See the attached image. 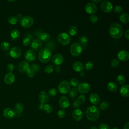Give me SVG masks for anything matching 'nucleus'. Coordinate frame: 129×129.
Returning <instances> with one entry per match:
<instances>
[{"label":"nucleus","mask_w":129,"mask_h":129,"mask_svg":"<svg viewBox=\"0 0 129 129\" xmlns=\"http://www.w3.org/2000/svg\"><path fill=\"white\" fill-rule=\"evenodd\" d=\"M55 72H56V73H59V72H60V71H61V68H60L59 66H56V67H55Z\"/></svg>","instance_id":"nucleus-54"},{"label":"nucleus","mask_w":129,"mask_h":129,"mask_svg":"<svg viewBox=\"0 0 129 129\" xmlns=\"http://www.w3.org/2000/svg\"><path fill=\"white\" fill-rule=\"evenodd\" d=\"M30 69V65L26 61H21L18 66V70L21 73H25Z\"/></svg>","instance_id":"nucleus-20"},{"label":"nucleus","mask_w":129,"mask_h":129,"mask_svg":"<svg viewBox=\"0 0 129 129\" xmlns=\"http://www.w3.org/2000/svg\"><path fill=\"white\" fill-rule=\"evenodd\" d=\"M85 97L84 95H80L79 96V97H78L77 101L79 103V104H83L85 101Z\"/></svg>","instance_id":"nucleus-46"},{"label":"nucleus","mask_w":129,"mask_h":129,"mask_svg":"<svg viewBox=\"0 0 129 129\" xmlns=\"http://www.w3.org/2000/svg\"><path fill=\"white\" fill-rule=\"evenodd\" d=\"M22 54V51L20 48L19 47H12L10 51V55L14 58H19Z\"/></svg>","instance_id":"nucleus-17"},{"label":"nucleus","mask_w":129,"mask_h":129,"mask_svg":"<svg viewBox=\"0 0 129 129\" xmlns=\"http://www.w3.org/2000/svg\"><path fill=\"white\" fill-rule=\"evenodd\" d=\"M80 104H79V103L77 100L75 101L73 103V107L74 108H75L76 109L78 108L80 106Z\"/></svg>","instance_id":"nucleus-52"},{"label":"nucleus","mask_w":129,"mask_h":129,"mask_svg":"<svg viewBox=\"0 0 129 129\" xmlns=\"http://www.w3.org/2000/svg\"><path fill=\"white\" fill-rule=\"evenodd\" d=\"M78 91L81 94L88 93L90 90V85L86 82H82L78 85Z\"/></svg>","instance_id":"nucleus-9"},{"label":"nucleus","mask_w":129,"mask_h":129,"mask_svg":"<svg viewBox=\"0 0 129 129\" xmlns=\"http://www.w3.org/2000/svg\"><path fill=\"white\" fill-rule=\"evenodd\" d=\"M26 74H27V76L29 78H33L35 76V72L31 69H29L26 72Z\"/></svg>","instance_id":"nucleus-47"},{"label":"nucleus","mask_w":129,"mask_h":129,"mask_svg":"<svg viewBox=\"0 0 129 129\" xmlns=\"http://www.w3.org/2000/svg\"><path fill=\"white\" fill-rule=\"evenodd\" d=\"M89 20L92 23H95L98 22V18L97 16L94 15H92L89 17Z\"/></svg>","instance_id":"nucleus-44"},{"label":"nucleus","mask_w":129,"mask_h":129,"mask_svg":"<svg viewBox=\"0 0 129 129\" xmlns=\"http://www.w3.org/2000/svg\"><path fill=\"white\" fill-rule=\"evenodd\" d=\"M51 51L48 48L40 49L38 54L39 60L42 63H47L51 58Z\"/></svg>","instance_id":"nucleus-3"},{"label":"nucleus","mask_w":129,"mask_h":129,"mask_svg":"<svg viewBox=\"0 0 129 129\" xmlns=\"http://www.w3.org/2000/svg\"><path fill=\"white\" fill-rule=\"evenodd\" d=\"M43 110L47 113H50L52 111V108L49 104H45L43 106Z\"/></svg>","instance_id":"nucleus-37"},{"label":"nucleus","mask_w":129,"mask_h":129,"mask_svg":"<svg viewBox=\"0 0 129 129\" xmlns=\"http://www.w3.org/2000/svg\"><path fill=\"white\" fill-rule=\"evenodd\" d=\"M70 84H71L72 86L73 87H76L77 85H78L79 84V81L77 79L75 78H73L72 79H71V80H70Z\"/></svg>","instance_id":"nucleus-41"},{"label":"nucleus","mask_w":129,"mask_h":129,"mask_svg":"<svg viewBox=\"0 0 129 129\" xmlns=\"http://www.w3.org/2000/svg\"><path fill=\"white\" fill-rule=\"evenodd\" d=\"M9 2H15V0H13V1H8Z\"/></svg>","instance_id":"nucleus-60"},{"label":"nucleus","mask_w":129,"mask_h":129,"mask_svg":"<svg viewBox=\"0 0 129 129\" xmlns=\"http://www.w3.org/2000/svg\"><path fill=\"white\" fill-rule=\"evenodd\" d=\"M120 21L124 24H127L129 22V16L126 13H122L119 17Z\"/></svg>","instance_id":"nucleus-28"},{"label":"nucleus","mask_w":129,"mask_h":129,"mask_svg":"<svg viewBox=\"0 0 129 129\" xmlns=\"http://www.w3.org/2000/svg\"><path fill=\"white\" fill-rule=\"evenodd\" d=\"M116 80L119 84H123L125 82V78L122 75H118L116 78Z\"/></svg>","instance_id":"nucleus-36"},{"label":"nucleus","mask_w":129,"mask_h":129,"mask_svg":"<svg viewBox=\"0 0 129 129\" xmlns=\"http://www.w3.org/2000/svg\"><path fill=\"white\" fill-rule=\"evenodd\" d=\"M18 21H19V19L18 18V17L15 16H11L9 17L8 19V22L12 25L16 24L18 23Z\"/></svg>","instance_id":"nucleus-32"},{"label":"nucleus","mask_w":129,"mask_h":129,"mask_svg":"<svg viewBox=\"0 0 129 129\" xmlns=\"http://www.w3.org/2000/svg\"><path fill=\"white\" fill-rule=\"evenodd\" d=\"M57 115L60 118H63L66 116V111L63 109H60L57 112Z\"/></svg>","instance_id":"nucleus-45"},{"label":"nucleus","mask_w":129,"mask_h":129,"mask_svg":"<svg viewBox=\"0 0 129 129\" xmlns=\"http://www.w3.org/2000/svg\"><path fill=\"white\" fill-rule=\"evenodd\" d=\"M39 100L41 102V105H44L45 103H46L49 100V97L48 94L44 91H42L40 92L38 95Z\"/></svg>","instance_id":"nucleus-16"},{"label":"nucleus","mask_w":129,"mask_h":129,"mask_svg":"<svg viewBox=\"0 0 129 129\" xmlns=\"http://www.w3.org/2000/svg\"><path fill=\"white\" fill-rule=\"evenodd\" d=\"M101 9L105 13H110L112 11L113 5L108 1H103L101 3Z\"/></svg>","instance_id":"nucleus-8"},{"label":"nucleus","mask_w":129,"mask_h":129,"mask_svg":"<svg viewBox=\"0 0 129 129\" xmlns=\"http://www.w3.org/2000/svg\"><path fill=\"white\" fill-rule=\"evenodd\" d=\"M34 23L33 18L29 16H25L22 17L20 20V25L25 28L31 27Z\"/></svg>","instance_id":"nucleus-5"},{"label":"nucleus","mask_w":129,"mask_h":129,"mask_svg":"<svg viewBox=\"0 0 129 129\" xmlns=\"http://www.w3.org/2000/svg\"><path fill=\"white\" fill-rule=\"evenodd\" d=\"M78 32L77 27L75 26H71L68 29V33L71 36H75Z\"/></svg>","instance_id":"nucleus-31"},{"label":"nucleus","mask_w":129,"mask_h":129,"mask_svg":"<svg viewBox=\"0 0 129 129\" xmlns=\"http://www.w3.org/2000/svg\"><path fill=\"white\" fill-rule=\"evenodd\" d=\"M107 90L111 92H115L117 89V85L114 82L110 81L107 84Z\"/></svg>","instance_id":"nucleus-26"},{"label":"nucleus","mask_w":129,"mask_h":129,"mask_svg":"<svg viewBox=\"0 0 129 129\" xmlns=\"http://www.w3.org/2000/svg\"><path fill=\"white\" fill-rule=\"evenodd\" d=\"M89 100L91 103L94 105L98 104L100 102V100L99 95L95 93H93L90 94L89 97Z\"/></svg>","instance_id":"nucleus-23"},{"label":"nucleus","mask_w":129,"mask_h":129,"mask_svg":"<svg viewBox=\"0 0 129 129\" xmlns=\"http://www.w3.org/2000/svg\"><path fill=\"white\" fill-rule=\"evenodd\" d=\"M80 75L81 76V77H84V76H85V73H84V72H83L82 71V72H81L80 73Z\"/></svg>","instance_id":"nucleus-56"},{"label":"nucleus","mask_w":129,"mask_h":129,"mask_svg":"<svg viewBox=\"0 0 129 129\" xmlns=\"http://www.w3.org/2000/svg\"><path fill=\"white\" fill-rule=\"evenodd\" d=\"M3 115L5 118L8 119H11L14 118L16 116V113L13 109L8 107L6 108L4 110Z\"/></svg>","instance_id":"nucleus-10"},{"label":"nucleus","mask_w":129,"mask_h":129,"mask_svg":"<svg viewBox=\"0 0 129 129\" xmlns=\"http://www.w3.org/2000/svg\"><path fill=\"white\" fill-rule=\"evenodd\" d=\"M0 47L2 50L4 51H7L10 49V44L8 42L4 41L1 43Z\"/></svg>","instance_id":"nucleus-35"},{"label":"nucleus","mask_w":129,"mask_h":129,"mask_svg":"<svg viewBox=\"0 0 129 129\" xmlns=\"http://www.w3.org/2000/svg\"><path fill=\"white\" fill-rule=\"evenodd\" d=\"M90 129H97V127L95 125H93V126H91Z\"/></svg>","instance_id":"nucleus-58"},{"label":"nucleus","mask_w":129,"mask_h":129,"mask_svg":"<svg viewBox=\"0 0 129 129\" xmlns=\"http://www.w3.org/2000/svg\"><path fill=\"white\" fill-rule=\"evenodd\" d=\"M15 80V76L13 73H8L6 74L4 78L5 83L8 85L13 84Z\"/></svg>","instance_id":"nucleus-18"},{"label":"nucleus","mask_w":129,"mask_h":129,"mask_svg":"<svg viewBox=\"0 0 129 129\" xmlns=\"http://www.w3.org/2000/svg\"><path fill=\"white\" fill-rule=\"evenodd\" d=\"M58 103L59 106L62 109H66L70 106L69 99L64 96H62L59 98Z\"/></svg>","instance_id":"nucleus-14"},{"label":"nucleus","mask_w":129,"mask_h":129,"mask_svg":"<svg viewBox=\"0 0 129 129\" xmlns=\"http://www.w3.org/2000/svg\"><path fill=\"white\" fill-rule=\"evenodd\" d=\"M123 129H129V122H126L124 125Z\"/></svg>","instance_id":"nucleus-55"},{"label":"nucleus","mask_w":129,"mask_h":129,"mask_svg":"<svg viewBox=\"0 0 129 129\" xmlns=\"http://www.w3.org/2000/svg\"><path fill=\"white\" fill-rule=\"evenodd\" d=\"M112 129H118L117 127H113Z\"/></svg>","instance_id":"nucleus-59"},{"label":"nucleus","mask_w":129,"mask_h":129,"mask_svg":"<svg viewBox=\"0 0 129 129\" xmlns=\"http://www.w3.org/2000/svg\"><path fill=\"white\" fill-rule=\"evenodd\" d=\"M88 39L87 36L82 35L80 36L79 38V43L81 45L82 48H86L88 46Z\"/></svg>","instance_id":"nucleus-25"},{"label":"nucleus","mask_w":129,"mask_h":129,"mask_svg":"<svg viewBox=\"0 0 129 129\" xmlns=\"http://www.w3.org/2000/svg\"><path fill=\"white\" fill-rule=\"evenodd\" d=\"M24 109V105L22 103L18 102L16 104L15 106V111L16 113H21Z\"/></svg>","instance_id":"nucleus-30"},{"label":"nucleus","mask_w":129,"mask_h":129,"mask_svg":"<svg viewBox=\"0 0 129 129\" xmlns=\"http://www.w3.org/2000/svg\"><path fill=\"white\" fill-rule=\"evenodd\" d=\"M57 40L60 44L62 45H67L70 43L71 41V37L68 33L61 32L58 35Z\"/></svg>","instance_id":"nucleus-6"},{"label":"nucleus","mask_w":129,"mask_h":129,"mask_svg":"<svg viewBox=\"0 0 129 129\" xmlns=\"http://www.w3.org/2000/svg\"><path fill=\"white\" fill-rule=\"evenodd\" d=\"M124 36H125V37H126V38L127 39H129V30H128V29L126 30V31L125 32Z\"/></svg>","instance_id":"nucleus-53"},{"label":"nucleus","mask_w":129,"mask_h":129,"mask_svg":"<svg viewBox=\"0 0 129 129\" xmlns=\"http://www.w3.org/2000/svg\"><path fill=\"white\" fill-rule=\"evenodd\" d=\"M24 57L27 61L29 62L33 61L36 58V53L33 49H29L26 51Z\"/></svg>","instance_id":"nucleus-12"},{"label":"nucleus","mask_w":129,"mask_h":129,"mask_svg":"<svg viewBox=\"0 0 129 129\" xmlns=\"http://www.w3.org/2000/svg\"><path fill=\"white\" fill-rule=\"evenodd\" d=\"M113 11L115 14H120L122 12V8L120 6H117L114 8Z\"/></svg>","instance_id":"nucleus-48"},{"label":"nucleus","mask_w":129,"mask_h":129,"mask_svg":"<svg viewBox=\"0 0 129 129\" xmlns=\"http://www.w3.org/2000/svg\"><path fill=\"white\" fill-rule=\"evenodd\" d=\"M70 84L67 81L60 82L58 85V90L61 94H67L70 90Z\"/></svg>","instance_id":"nucleus-7"},{"label":"nucleus","mask_w":129,"mask_h":129,"mask_svg":"<svg viewBox=\"0 0 129 129\" xmlns=\"http://www.w3.org/2000/svg\"><path fill=\"white\" fill-rule=\"evenodd\" d=\"M120 93L123 96L127 97L129 96V86L127 84L122 85L120 89Z\"/></svg>","instance_id":"nucleus-22"},{"label":"nucleus","mask_w":129,"mask_h":129,"mask_svg":"<svg viewBox=\"0 0 129 129\" xmlns=\"http://www.w3.org/2000/svg\"><path fill=\"white\" fill-rule=\"evenodd\" d=\"M72 116L74 120L76 121H80L82 119L83 117V114L81 109L76 108L73 110Z\"/></svg>","instance_id":"nucleus-19"},{"label":"nucleus","mask_w":129,"mask_h":129,"mask_svg":"<svg viewBox=\"0 0 129 129\" xmlns=\"http://www.w3.org/2000/svg\"><path fill=\"white\" fill-rule=\"evenodd\" d=\"M82 50L83 48L81 45L78 42H74L70 46V52L75 57L79 56L81 54Z\"/></svg>","instance_id":"nucleus-4"},{"label":"nucleus","mask_w":129,"mask_h":129,"mask_svg":"<svg viewBox=\"0 0 129 129\" xmlns=\"http://www.w3.org/2000/svg\"><path fill=\"white\" fill-rule=\"evenodd\" d=\"M31 69H32V70H33L34 72H38L40 70V68H39V66L37 64H32L31 66Z\"/></svg>","instance_id":"nucleus-49"},{"label":"nucleus","mask_w":129,"mask_h":129,"mask_svg":"<svg viewBox=\"0 0 129 129\" xmlns=\"http://www.w3.org/2000/svg\"><path fill=\"white\" fill-rule=\"evenodd\" d=\"M41 46L42 42L38 39H34L31 44V48L35 50H38Z\"/></svg>","instance_id":"nucleus-24"},{"label":"nucleus","mask_w":129,"mask_h":129,"mask_svg":"<svg viewBox=\"0 0 129 129\" xmlns=\"http://www.w3.org/2000/svg\"><path fill=\"white\" fill-rule=\"evenodd\" d=\"M78 93V91L77 88H72L69 91V96L71 98H75Z\"/></svg>","instance_id":"nucleus-33"},{"label":"nucleus","mask_w":129,"mask_h":129,"mask_svg":"<svg viewBox=\"0 0 129 129\" xmlns=\"http://www.w3.org/2000/svg\"><path fill=\"white\" fill-rule=\"evenodd\" d=\"M100 2H101V0H98V1L97 0V1H96V0H92V1H91V2H92L93 3H99Z\"/></svg>","instance_id":"nucleus-57"},{"label":"nucleus","mask_w":129,"mask_h":129,"mask_svg":"<svg viewBox=\"0 0 129 129\" xmlns=\"http://www.w3.org/2000/svg\"><path fill=\"white\" fill-rule=\"evenodd\" d=\"M72 68L75 71L77 72H81L84 70V66L82 62L80 61H76L73 63Z\"/></svg>","instance_id":"nucleus-21"},{"label":"nucleus","mask_w":129,"mask_h":129,"mask_svg":"<svg viewBox=\"0 0 129 129\" xmlns=\"http://www.w3.org/2000/svg\"><path fill=\"white\" fill-rule=\"evenodd\" d=\"M99 129H110V127L107 124L101 123L99 126Z\"/></svg>","instance_id":"nucleus-51"},{"label":"nucleus","mask_w":129,"mask_h":129,"mask_svg":"<svg viewBox=\"0 0 129 129\" xmlns=\"http://www.w3.org/2000/svg\"><path fill=\"white\" fill-rule=\"evenodd\" d=\"M32 39V37L31 36V35L30 36H28L25 37L22 41L23 44L25 46H28L30 43H31V39Z\"/></svg>","instance_id":"nucleus-39"},{"label":"nucleus","mask_w":129,"mask_h":129,"mask_svg":"<svg viewBox=\"0 0 129 129\" xmlns=\"http://www.w3.org/2000/svg\"><path fill=\"white\" fill-rule=\"evenodd\" d=\"M85 114L88 120L92 121H96L99 117L100 110L95 105H90L87 108Z\"/></svg>","instance_id":"nucleus-2"},{"label":"nucleus","mask_w":129,"mask_h":129,"mask_svg":"<svg viewBox=\"0 0 129 129\" xmlns=\"http://www.w3.org/2000/svg\"><path fill=\"white\" fill-rule=\"evenodd\" d=\"M119 64V60L118 59L114 58L111 61V66L113 68L117 67Z\"/></svg>","instance_id":"nucleus-43"},{"label":"nucleus","mask_w":129,"mask_h":129,"mask_svg":"<svg viewBox=\"0 0 129 129\" xmlns=\"http://www.w3.org/2000/svg\"><path fill=\"white\" fill-rule=\"evenodd\" d=\"M93 66H94V64H93V61L89 60V61H88L86 63L85 68L86 70L89 71V70H91L92 69V68H93Z\"/></svg>","instance_id":"nucleus-40"},{"label":"nucleus","mask_w":129,"mask_h":129,"mask_svg":"<svg viewBox=\"0 0 129 129\" xmlns=\"http://www.w3.org/2000/svg\"><path fill=\"white\" fill-rule=\"evenodd\" d=\"M109 107V103L107 101H104L102 102L99 105L100 108L101 110H103L108 109Z\"/></svg>","instance_id":"nucleus-34"},{"label":"nucleus","mask_w":129,"mask_h":129,"mask_svg":"<svg viewBox=\"0 0 129 129\" xmlns=\"http://www.w3.org/2000/svg\"><path fill=\"white\" fill-rule=\"evenodd\" d=\"M7 69L9 73H12L14 69V66L13 63H10L7 66Z\"/></svg>","instance_id":"nucleus-50"},{"label":"nucleus","mask_w":129,"mask_h":129,"mask_svg":"<svg viewBox=\"0 0 129 129\" xmlns=\"http://www.w3.org/2000/svg\"><path fill=\"white\" fill-rule=\"evenodd\" d=\"M53 70L54 67L52 65H47L44 68V72L46 74H50L53 72Z\"/></svg>","instance_id":"nucleus-38"},{"label":"nucleus","mask_w":129,"mask_h":129,"mask_svg":"<svg viewBox=\"0 0 129 129\" xmlns=\"http://www.w3.org/2000/svg\"><path fill=\"white\" fill-rule=\"evenodd\" d=\"M20 35L19 31L18 29H14L10 33V37L13 40H17Z\"/></svg>","instance_id":"nucleus-27"},{"label":"nucleus","mask_w":129,"mask_h":129,"mask_svg":"<svg viewBox=\"0 0 129 129\" xmlns=\"http://www.w3.org/2000/svg\"><path fill=\"white\" fill-rule=\"evenodd\" d=\"M48 94L52 97L55 96L56 94H57V90L55 88H51L50 89H49L48 91Z\"/></svg>","instance_id":"nucleus-42"},{"label":"nucleus","mask_w":129,"mask_h":129,"mask_svg":"<svg viewBox=\"0 0 129 129\" xmlns=\"http://www.w3.org/2000/svg\"><path fill=\"white\" fill-rule=\"evenodd\" d=\"M50 38V35L48 33L42 32L38 36V39L41 41H46Z\"/></svg>","instance_id":"nucleus-29"},{"label":"nucleus","mask_w":129,"mask_h":129,"mask_svg":"<svg viewBox=\"0 0 129 129\" xmlns=\"http://www.w3.org/2000/svg\"><path fill=\"white\" fill-rule=\"evenodd\" d=\"M117 56L118 60L122 61H125L129 58V53L128 51L126 50H121L117 53Z\"/></svg>","instance_id":"nucleus-15"},{"label":"nucleus","mask_w":129,"mask_h":129,"mask_svg":"<svg viewBox=\"0 0 129 129\" xmlns=\"http://www.w3.org/2000/svg\"><path fill=\"white\" fill-rule=\"evenodd\" d=\"M63 56L60 53H56L54 54L52 59V63L53 64L58 66L63 62Z\"/></svg>","instance_id":"nucleus-13"},{"label":"nucleus","mask_w":129,"mask_h":129,"mask_svg":"<svg viewBox=\"0 0 129 129\" xmlns=\"http://www.w3.org/2000/svg\"><path fill=\"white\" fill-rule=\"evenodd\" d=\"M109 33L113 38L119 39L121 38L123 34L122 26L118 23H113L109 27Z\"/></svg>","instance_id":"nucleus-1"},{"label":"nucleus","mask_w":129,"mask_h":129,"mask_svg":"<svg viewBox=\"0 0 129 129\" xmlns=\"http://www.w3.org/2000/svg\"><path fill=\"white\" fill-rule=\"evenodd\" d=\"M85 11L89 14H93L96 12L97 7L95 3L92 2H88L86 4Z\"/></svg>","instance_id":"nucleus-11"}]
</instances>
